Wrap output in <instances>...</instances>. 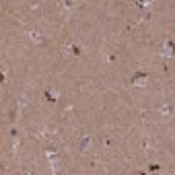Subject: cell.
I'll return each instance as SVG.
<instances>
[{"mask_svg":"<svg viewBox=\"0 0 175 175\" xmlns=\"http://www.w3.org/2000/svg\"><path fill=\"white\" fill-rule=\"evenodd\" d=\"M134 83H138V87H144V83H146V76H144V74H138V76L134 78Z\"/></svg>","mask_w":175,"mask_h":175,"instance_id":"6da1fadb","label":"cell"}]
</instances>
